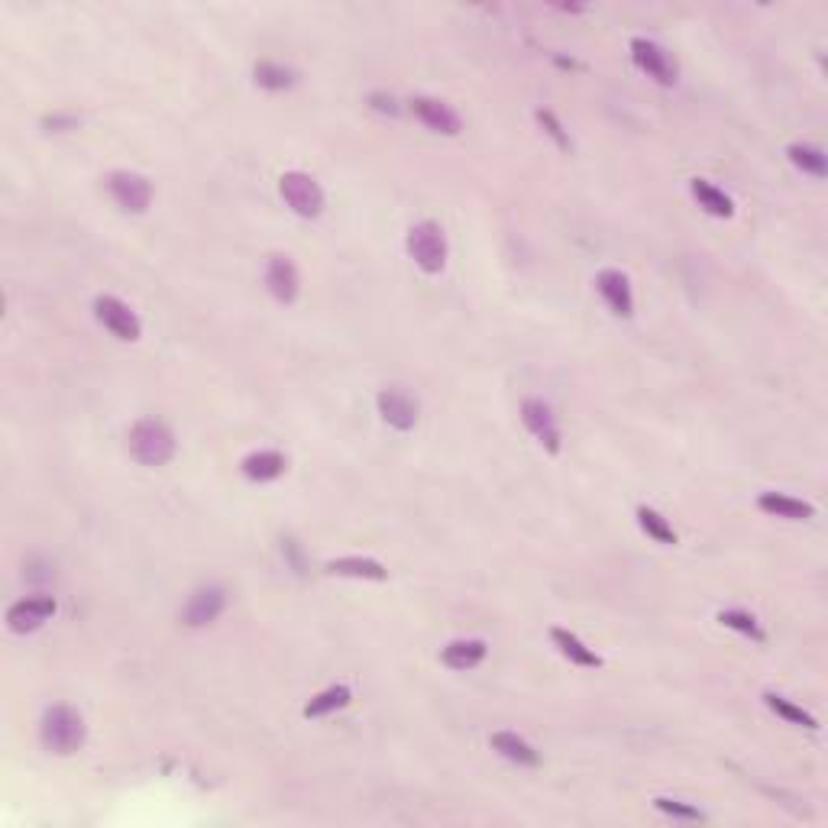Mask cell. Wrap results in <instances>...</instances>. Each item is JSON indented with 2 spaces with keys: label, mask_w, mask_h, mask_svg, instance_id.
<instances>
[{
  "label": "cell",
  "mask_w": 828,
  "mask_h": 828,
  "mask_svg": "<svg viewBox=\"0 0 828 828\" xmlns=\"http://www.w3.org/2000/svg\"><path fill=\"white\" fill-rule=\"evenodd\" d=\"M39 741L49 754H75L85 744V719L72 706H49L39 722Z\"/></svg>",
  "instance_id": "1"
},
{
  "label": "cell",
  "mask_w": 828,
  "mask_h": 828,
  "mask_svg": "<svg viewBox=\"0 0 828 828\" xmlns=\"http://www.w3.org/2000/svg\"><path fill=\"white\" fill-rule=\"evenodd\" d=\"M130 457L140 466H165L175 457V434L159 418H140L130 427Z\"/></svg>",
  "instance_id": "2"
},
{
  "label": "cell",
  "mask_w": 828,
  "mask_h": 828,
  "mask_svg": "<svg viewBox=\"0 0 828 828\" xmlns=\"http://www.w3.org/2000/svg\"><path fill=\"white\" fill-rule=\"evenodd\" d=\"M405 250L408 256L414 259V266L427 275H437L444 272L447 266V256H450V246H447V233L434 220H421V224H414L405 237Z\"/></svg>",
  "instance_id": "3"
},
{
  "label": "cell",
  "mask_w": 828,
  "mask_h": 828,
  "mask_svg": "<svg viewBox=\"0 0 828 828\" xmlns=\"http://www.w3.org/2000/svg\"><path fill=\"white\" fill-rule=\"evenodd\" d=\"M279 195L298 217H305V220H314L324 214V204H327L324 188L317 185L308 172H285L279 178Z\"/></svg>",
  "instance_id": "4"
},
{
  "label": "cell",
  "mask_w": 828,
  "mask_h": 828,
  "mask_svg": "<svg viewBox=\"0 0 828 828\" xmlns=\"http://www.w3.org/2000/svg\"><path fill=\"white\" fill-rule=\"evenodd\" d=\"M94 317H98V324L107 330L110 337H117L123 343H136L143 337V324L136 311L127 305V301H120L117 295H98L94 298Z\"/></svg>",
  "instance_id": "5"
},
{
  "label": "cell",
  "mask_w": 828,
  "mask_h": 828,
  "mask_svg": "<svg viewBox=\"0 0 828 828\" xmlns=\"http://www.w3.org/2000/svg\"><path fill=\"white\" fill-rule=\"evenodd\" d=\"M107 191L120 211H127V214H146L149 204H153V185H149V178L140 172H130V169L110 172Z\"/></svg>",
  "instance_id": "6"
},
{
  "label": "cell",
  "mask_w": 828,
  "mask_h": 828,
  "mask_svg": "<svg viewBox=\"0 0 828 828\" xmlns=\"http://www.w3.org/2000/svg\"><path fill=\"white\" fill-rule=\"evenodd\" d=\"M227 602H230L227 589L217 586V583L195 589V592L188 596L185 609H182V625H188V628H207V625H214V621L227 612Z\"/></svg>",
  "instance_id": "7"
},
{
  "label": "cell",
  "mask_w": 828,
  "mask_h": 828,
  "mask_svg": "<svg viewBox=\"0 0 828 828\" xmlns=\"http://www.w3.org/2000/svg\"><path fill=\"white\" fill-rule=\"evenodd\" d=\"M376 408L382 414V421L395 427V431H414V427H418V418H421L418 398H411L405 389H398V385L382 389L376 395Z\"/></svg>",
  "instance_id": "8"
},
{
  "label": "cell",
  "mask_w": 828,
  "mask_h": 828,
  "mask_svg": "<svg viewBox=\"0 0 828 828\" xmlns=\"http://www.w3.org/2000/svg\"><path fill=\"white\" fill-rule=\"evenodd\" d=\"M521 421L547 453H560V427H557L554 411H550V405L544 402V398H524L521 402Z\"/></svg>",
  "instance_id": "9"
},
{
  "label": "cell",
  "mask_w": 828,
  "mask_h": 828,
  "mask_svg": "<svg viewBox=\"0 0 828 828\" xmlns=\"http://www.w3.org/2000/svg\"><path fill=\"white\" fill-rule=\"evenodd\" d=\"M631 59L647 78H654L657 85H664V88L676 85V65H673V59L667 55L664 46H657V43H651V39L638 36V39H631Z\"/></svg>",
  "instance_id": "10"
},
{
  "label": "cell",
  "mask_w": 828,
  "mask_h": 828,
  "mask_svg": "<svg viewBox=\"0 0 828 828\" xmlns=\"http://www.w3.org/2000/svg\"><path fill=\"white\" fill-rule=\"evenodd\" d=\"M55 609H59V605H55L52 596H26L7 609V628L13 634H30L36 628H43L55 615Z\"/></svg>",
  "instance_id": "11"
},
{
  "label": "cell",
  "mask_w": 828,
  "mask_h": 828,
  "mask_svg": "<svg viewBox=\"0 0 828 828\" xmlns=\"http://www.w3.org/2000/svg\"><path fill=\"white\" fill-rule=\"evenodd\" d=\"M266 288L279 305H295L301 295V275L292 256H269L266 262Z\"/></svg>",
  "instance_id": "12"
},
{
  "label": "cell",
  "mask_w": 828,
  "mask_h": 828,
  "mask_svg": "<svg viewBox=\"0 0 828 828\" xmlns=\"http://www.w3.org/2000/svg\"><path fill=\"white\" fill-rule=\"evenodd\" d=\"M596 292L602 295V301L609 305L612 314H618V317L634 314V292H631L628 275L621 269H602L596 275Z\"/></svg>",
  "instance_id": "13"
},
{
  "label": "cell",
  "mask_w": 828,
  "mask_h": 828,
  "mask_svg": "<svg viewBox=\"0 0 828 828\" xmlns=\"http://www.w3.org/2000/svg\"><path fill=\"white\" fill-rule=\"evenodd\" d=\"M411 114L418 117L427 130H434V133L457 136V133L463 130L460 114H457V110H453L447 101H437V98H414V101H411Z\"/></svg>",
  "instance_id": "14"
},
{
  "label": "cell",
  "mask_w": 828,
  "mask_h": 828,
  "mask_svg": "<svg viewBox=\"0 0 828 828\" xmlns=\"http://www.w3.org/2000/svg\"><path fill=\"white\" fill-rule=\"evenodd\" d=\"M486 654H489L486 641L460 638V641H450L444 651H440V660H444V667L457 670V673H466V670H476L482 660H486Z\"/></svg>",
  "instance_id": "15"
},
{
  "label": "cell",
  "mask_w": 828,
  "mask_h": 828,
  "mask_svg": "<svg viewBox=\"0 0 828 828\" xmlns=\"http://www.w3.org/2000/svg\"><path fill=\"white\" fill-rule=\"evenodd\" d=\"M489 744H492V751L502 754L508 764H518V767H537L541 764V754L534 751V744L524 741L521 735H515V731H495V735L489 738Z\"/></svg>",
  "instance_id": "16"
},
{
  "label": "cell",
  "mask_w": 828,
  "mask_h": 828,
  "mask_svg": "<svg viewBox=\"0 0 828 828\" xmlns=\"http://www.w3.org/2000/svg\"><path fill=\"white\" fill-rule=\"evenodd\" d=\"M240 469L250 482H275L279 476H285L288 460L279 450H253L250 457H243Z\"/></svg>",
  "instance_id": "17"
},
{
  "label": "cell",
  "mask_w": 828,
  "mask_h": 828,
  "mask_svg": "<svg viewBox=\"0 0 828 828\" xmlns=\"http://www.w3.org/2000/svg\"><path fill=\"white\" fill-rule=\"evenodd\" d=\"M757 508H761L764 515H774L783 521H809L816 515V508L809 502L793 499V495H783V492H764L761 499H757Z\"/></svg>",
  "instance_id": "18"
},
{
  "label": "cell",
  "mask_w": 828,
  "mask_h": 828,
  "mask_svg": "<svg viewBox=\"0 0 828 828\" xmlns=\"http://www.w3.org/2000/svg\"><path fill=\"white\" fill-rule=\"evenodd\" d=\"M350 702H353V689L343 686V683H337V686L321 689V693H314V696L305 702V709H301V715H305V719H324V715H334V712H340V709H347Z\"/></svg>",
  "instance_id": "19"
},
{
  "label": "cell",
  "mask_w": 828,
  "mask_h": 828,
  "mask_svg": "<svg viewBox=\"0 0 828 828\" xmlns=\"http://www.w3.org/2000/svg\"><path fill=\"white\" fill-rule=\"evenodd\" d=\"M550 641L557 644V651H560L563 657H567L570 664L586 667V670L602 667V657H599L596 651H592V647H586L583 641H579L573 631H567V628H554V631H550Z\"/></svg>",
  "instance_id": "20"
},
{
  "label": "cell",
  "mask_w": 828,
  "mask_h": 828,
  "mask_svg": "<svg viewBox=\"0 0 828 828\" xmlns=\"http://www.w3.org/2000/svg\"><path fill=\"white\" fill-rule=\"evenodd\" d=\"M327 573L330 576H350V579H372V583H382L385 576V567L379 560L372 557H337L327 563Z\"/></svg>",
  "instance_id": "21"
},
{
  "label": "cell",
  "mask_w": 828,
  "mask_h": 828,
  "mask_svg": "<svg viewBox=\"0 0 828 828\" xmlns=\"http://www.w3.org/2000/svg\"><path fill=\"white\" fill-rule=\"evenodd\" d=\"M689 191H693V198L699 201V207L706 214H712V217H731L735 214L731 198L725 195L722 188H715L712 182H706V178H693V182H689Z\"/></svg>",
  "instance_id": "22"
},
{
  "label": "cell",
  "mask_w": 828,
  "mask_h": 828,
  "mask_svg": "<svg viewBox=\"0 0 828 828\" xmlns=\"http://www.w3.org/2000/svg\"><path fill=\"white\" fill-rule=\"evenodd\" d=\"M253 81H256L259 88H266V91H288V88H295L298 72H295V68L282 65V62L262 59V62H256V68H253Z\"/></svg>",
  "instance_id": "23"
},
{
  "label": "cell",
  "mask_w": 828,
  "mask_h": 828,
  "mask_svg": "<svg viewBox=\"0 0 828 828\" xmlns=\"http://www.w3.org/2000/svg\"><path fill=\"white\" fill-rule=\"evenodd\" d=\"M764 702H767V709L777 712L783 722L799 725V728H809V731L819 728V719H816V715L806 712L803 706H796V702H790V699L780 696V693H764Z\"/></svg>",
  "instance_id": "24"
},
{
  "label": "cell",
  "mask_w": 828,
  "mask_h": 828,
  "mask_svg": "<svg viewBox=\"0 0 828 828\" xmlns=\"http://www.w3.org/2000/svg\"><path fill=\"white\" fill-rule=\"evenodd\" d=\"M786 156H790V162L796 165L799 172H806L812 178H825L828 175V159L819 146H812V143H793L790 149H786Z\"/></svg>",
  "instance_id": "25"
},
{
  "label": "cell",
  "mask_w": 828,
  "mask_h": 828,
  "mask_svg": "<svg viewBox=\"0 0 828 828\" xmlns=\"http://www.w3.org/2000/svg\"><path fill=\"white\" fill-rule=\"evenodd\" d=\"M638 524H641V531L651 537V541L657 544H664V547H673L676 544V531H673V524L657 512V508H647L641 505L638 508Z\"/></svg>",
  "instance_id": "26"
},
{
  "label": "cell",
  "mask_w": 828,
  "mask_h": 828,
  "mask_svg": "<svg viewBox=\"0 0 828 828\" xmlns=\"http://www.w3.org/2000/svg\"><path fill=\"white\" fill-rule=\"evenodd\" d=\"M719 621H722L725 628L738 631V634H744V638H751V641H757V644L764 641V631H761V625H757V618H754L751 612L725 609V612H719Z\"/></svg>",
  "instance_id": "27"
},
{
  "label": "cell",
  "mask_w": 828,
  "mask_h": 828,
  "mask_svg": "<svg viewBox=\"0 0 828 828\" xmlns=\"http://www.w3.org/2000/svg\"><path fill=\"white\" fill-rule=\"evenodd\" d=\"M534 117H537V123L544 127V133H547L550 140H554L560 149H570V136H567V130H563V123H560L554 114H550V110H537Z\"/></svg>",
  "instance_id": "28"
},
{
  "label": "cell",
  "mask_w": 828,
  "mask_h": 828,
  "mask_svg": "<svg viewBox=\"0 0 828 828\" xmlns=\"http://www.w3.org/2000/svg\"><path fill=\"white\" fill-rule=\"evenodd\" d=\"M654 806L660 809V812H667V816H676V819H702V812L696 809V806H686V803H680V799H667V796H657L654 799Z\"/></svg>",
  "instance_id": "29"
},
{
  "label": "cell",
  "mask_w": 828,
  "mask_h": 828,
  "mask_svg": "<svg viewBox=\"0 0 828 828\" xmlns=\"http://www.w3.org/2000/svg\"><path fill=\"white\" fill-rule=\"evenodd\" d=\"M372 107H376V110H389V114H398L395 98H385V94H372Z\"/></svg>",
  "instance_id": "30"
}]
</instances>
